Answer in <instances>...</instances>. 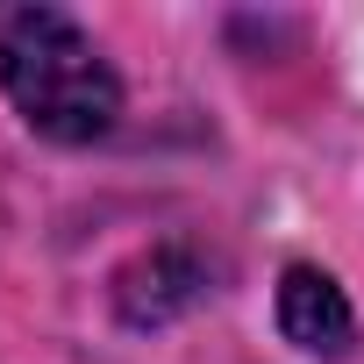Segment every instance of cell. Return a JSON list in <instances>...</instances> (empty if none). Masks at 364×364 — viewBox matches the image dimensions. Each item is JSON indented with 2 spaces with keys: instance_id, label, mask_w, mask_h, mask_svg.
Here are the masks:
<instances>
[{
  "instance_id": "7a4b0ae2",
  "label": "cell",
  "mask_w": 364,
  "mask_h": 364,
  "mask_svg": "<svg viewBox=\"0 0 364 364\" xmlns=\"http://www.w3.org/2000/svg\"><path fill=\"white\" fill-rule=\"evenodd\" d=\"M222 293V257H208L200 243L186 236H164V243H143L129 264H114L107 279V307L129 336H157L171 321H186L193 307H208Z\"/></svg>"
},
{
  "instance_id": "3957f363",
  "label": "cell",
  "mask_w": 364,
  "mask_h": 364,
  "mask_svg": "<svg viewBox=\"0 0 364 364\" xmlns=\"http://www.w3.org/2000/svg\"><path fill=\"white\" fill-rule=\"evenodd\" d=\"M272 321H279V343L300 350V357H314V364L357 357V336H364L350 286H343L328 264H314V257H293V264L279 272V286H272Z\"/></svg>"
},
{
  "instance_id": "6da1fadb",
  "label": "cell",
  "mask_w": 364,
  "mask_h": 364,
  "mask_svg": "<svg viewBox=\"0 0 364 364\" xmlns=\"http://www.w3.org/2000/svg\"><path fill=\"white\" fill-rule=\"evenodd\" d=\"M0 100L58 150H93L122 129L129 86L100 36L50 0H0Z\"/></svg>"
}]
</instances>
